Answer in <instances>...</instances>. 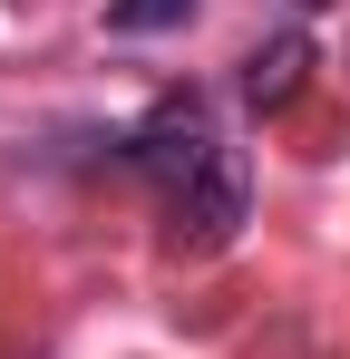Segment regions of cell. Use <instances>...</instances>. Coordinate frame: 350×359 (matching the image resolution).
<instances>
[{
	"label": "cell",
	"mask_w": 350,
	"mask_h": 359,
	"mask_svg": "<svg viewBox=\"0 0 350 359\" xmlns=\"http://www.w3.org/2000/svg\"><path fill=\"white\" fill-rule=\"evenodd\" d=\"M243 214H253V165H243V146H214L195 175L166 194V233L185 252H224L243 233Z\"/></svg>",
	"instance_id": "obj_1"
},
{
	"label": "cell",
	"mask_w": 350,
	"mask_h": 359,
	"mask_svg": "<svg viewBox=\"0 0 350 359\" xmlns=\"http://www.w3.org/2000/svg\"><path fill=\"white\" fill-rule=\"evenodd\" d=\"M214 146H224V136L205 126V97H195V88H185V97H166L156 117H146L136 136H127V156H136V165H146L156 184H166V194H175L185 175H195V165H205Z\"/></svg>",
	"instance_id": "obj_2"
},
{
	"label": "cell",
	"mask_w": 350,
	"mask_h": 359,
	"mask_svg": "<svg viewBox=\"0 0 350 359\" xmlns=\"http://www.w3.org/2000/svg\"><path fill=\"white\" fill-rule=\"evenodd\" d=\"M302 78H311V39H302V29H273V39L243 59V97L273 117V107H292V97H302Z\"/></svg>",
	"instance_id": "obj_3"
},
{
	"label": "cell",
	"mask_w": 350,
	"mask_h": 359,
	"mask_svg": "<svg viewBox=\"0 0 350 359\" xmlns=\"http://www.w3.org/2000/svg\"><path fill=\"white\" fill-rule=\"evenodd\" d=\"M195 0H108V29L117 39H156V29H185Z\"/></svg>",
	"instance_id": "obj_4"
}]
</instances>
